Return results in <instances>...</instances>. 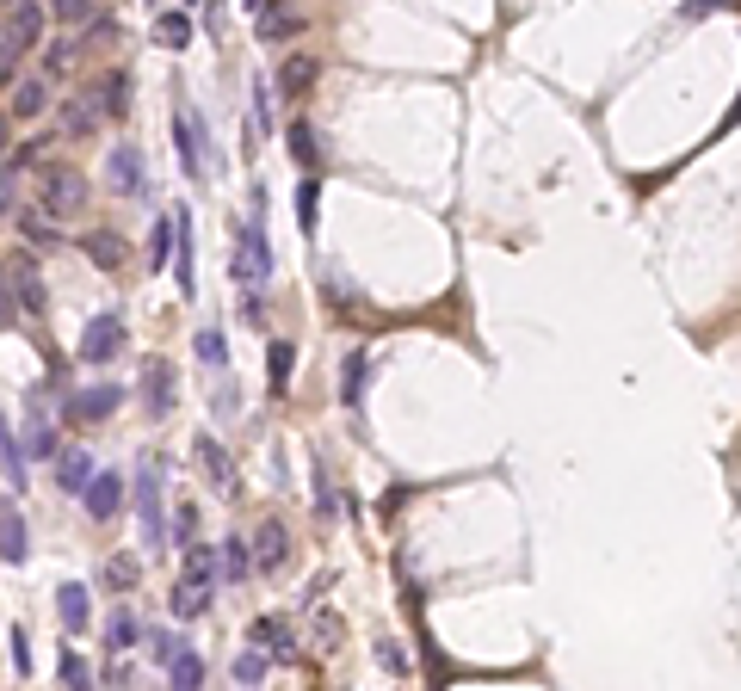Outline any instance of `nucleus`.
<instances>
[{"instance_id": "1", "label": "nucleus", "mask_w": 741, "mask_h": 691, "mask_svg": "<svg viewBox=\"0 0 741 691\" xmlns=\"http://www.w3.org/2000/svg\"><path fill=\"white\" fill-rule=\"evenodd\" d=\"M217 574H223V556L210 543H186V568L173 574V617H204L210 599H217Z\"/></svg>"}, {"instance_id": "2", "label": "nucleus", "mask_w": 741, "mask_h": 691, "mask_svg": "<svg viewBox=\"0 0 741 691\" xmlns=\"http://www.w3.org/2000/svg\"><path fill=\"white\" fill-rule=\"evenodd\" d=\"M136 494V519H143V543H149V550H167V513H161V500H167V457L161 451H143V457H136V482H130Z\"/></svg>"}, {"instance_id": "3", "label": "nucleus", "mask_w": 741, "mask_h": 691, "mask_svg": "<svg viewBox=\"0 0 741 691\" xmlns=\"http://www.w3.org/2000/svg\"><path fill=\"white\" fill-rule=\"evenodd\" d=\"M229 278L247 290V297H260V284H272V241H266V223H260V216H247V229L235 235Z\"/></svg>"}, {"instance_id": "4", "label": "nucleus", "mask_w": 741, "mask_h": 691, "mask_svg": "<svg viewBox=\"0 0 741 691\" xmlns=\"http://www.w3.org/2000/svg\"><path fill=\"white\" fill-rule=\"evenodd\" d=\"M87 204V179L75 167H44V192H38V210H50L56 223L62 216H75Z\"/></svg>"}, {"instance_id": "5", "label": "nucleus", "mask_w": 741, "mask_h": 691, "mask_svg": "<svg viewBox=\"0 0 741 691\" xmlns=\"http://www.w3.org/2000/svg\"><path fill=\"white\" fill-rule=\"evenodd\" d=\"M105 179H112L118 198H143V192H149L143 149H136V142H112V155H105Z\"/></svg>"}, {"instance_id": "6", "label": "nucleus", "mask_w": 741, "mask_h": 691, "mask_svg": "<svg viewBox=\"0 0 741 691\" xmlns=\"http://www.w3.org/2000/svg\"><path fill=\"white\" fill-rule=\"evenodd\" d=\"M173 284L180 297H198V241H192V210H173Z\"/></svg>"}, {"instance_id": "7", "label": "nucleus", "mask_w": 741, "mask_h": 691, "mask_svg": "<svg viewBox=\"0 0 741 691\" xmlns=\"http://www.w3.org/2000/svg\"><path fill=\"white\" fill-rule=\"evenodd\" d=\"M87 365H105V358H118L124 352V315L118 309H105V315H93L87 321V334H81V346H75Z\"/></svg>"}, {"instance_id": "8", "label": "nucleus", "mask_w": 741, "mask_h": 691, "mask_svg": "<svg viewBox=\"0 0 741 691\" xmlns=\"http://www.w3.org/2000/svg\"><path fill=\"white\" fill-rule=\"evenodd\" d=\"M173 155H180L186 179H204V124L192 118V105H173Z\"/></svg>"}, {"instance_id": "9", "label": "nucleus", "mask_w": 741, "mask_h": 691, "mask_svg": "<svg viewBox=\"0 0 741 691\" xmlns=\"http://www.w3.org/2000/svg\"><path fill=\"white\" fill-rule=\"evenodd\" d=\"M254 31H260V44H291V38H303V31H309V19L297 7H285V0H260Z\"/></svg>"}, {"instance_id": "10", "label": "nucleus", "mask_w": 741, "mask_h": 691, "mask_svg": "<svg viewBox=\"0 0 741 691\" xmlns=\"http://www.w3.org/2000/svg\"><path fill=\"white\" fill-rule=\"evenodd\" d=\"M81 506H87V519H99V525L118 519V513H124V476H118V469H93Z\"/></svg>"}, {"instance_id": "11", "label": "nucleus", "mask_w": 741, "mask_h": 691, "mask_svg": "<svg viewBox=\"0 0 741 691\" xmlns=\"http://www.w3.org/2000/svg\"><path fill=\"white\" fill-rule=\"evenodd\" d=\"M247 543H254V574H278V568H291V531L278 525V519H266Z\"/></svg>"}, {"instance_id": "12", "label": "nucleus", "mask_w": 741, "mask_h": 691, "mask_svg": "<svg viewBox=\"0 0 741 691\" xmlns=\"http://www.w3.org/2000/svg\"><path fill=\"white\" fill-rule=\"evenodd\" d=\"M143 402H149V414H155V420H167V414H173V365H167L161 352H149V358H143Z\"/></svg>"}, {"instance_id": "13", "label": "nucleus", "mask_w": 741, "mask_h": 691, "mask_svg": "<svg viewBox=\"0 0 741 691\" xmlns=\"http://www.w3.org/2000/svg\"><path fill=\"white\" fill-rule=\"evenodd\" d=\"M315 81H322V62H315L309 50H297V56L278 62V93H285V99H309Z\"/></svg>"}, {"instance_id": "14", "label": "nucleus", "mask_w": 741, "mask_h": 691, "mask_svg": "<svg viewBox=\"0 0 741 691\" xmlns=\"http://www.w3.org/2000/svg\"><path fill=\"white\" fill-rule=\"evenodd\" d=\"M198 469H204V482L217 488V494H241V476H235V463L217 439H198Z\"/></svg>"}, {"instance_id": "15", "label": "nucleus", "mask_w": 741, "mask_h": 691, "mask_svg": "<svg viewBox=\"0 0 741 691\" xmlns=\"http://www.w3.org/2000/svg\"><path fill=\"white\" fill-rule=\"evenodd\" d=\"M56 617H62V630H68V636H81V630L93 624V593L81 587V580L56 587Z\"/></svg>"}, {"instance_id": "16", "label": "nucleus", "mask_w": 741, "mask_h": 691, "mask_svg": "<svg viewBox=\"0 0 741 691\" xmlns=\"http://www.w3.org/2000/svg\"><path fill=\"white\" fill-rule=\"evenodd\" d=\"M247 636H254V648H266L272 661H297V630L285 624V617H260Z\"/></svg>"}, {"instance_id": "17", "label": "nucleus", "mask_w": 741, "mask_h": 691, "mask_svg": "<svg viewBox=\"0 0 741 691\" xmlns=\"http://www.w3.org/2000/svg\"><path fill=\"white\" fill-rule=\"evenodd\" d=\"M7 112H13V118H44V112H50V75H25V81H13Z\"/></svg>"}, {"instance_id": "18", "label": "nucleus", "mask_w": 741, "mask_h": 691, "mask_svg": "<svg viewBox=\"0 0 741 691\" xmlns=\"http://www.w3.org/2000/svg\"><path fill=\"white\" fill-rule=\"evenodd\" d=\"M118 402H124L118 383H93V389H81V395H68V414H75V420H105Z\"/></svg>"}, {"instance_id": "19", "label": "nucleus", "mask_w": 741, "mask_h": 691, "mask_svg": "<svg viewBox=\"0 0 741 691\" xmlns=\"http://www.w3.org/2000/svg\"><path fill=\"white\" fill-rule=\"evenodd\" d=\"M44 19H50V7H38V0H13V19H7L13 44H19V50H31V44L44 38Z\"/></svg>"}, {"instance_id": "20", "label": "nucleus", "mask_w": 741, "mask_h": 691, "mask_svg": "<svg viewBox=\"0 0 741 691\" xmlns=\"http://www.w3.org/2000/svg\"><path fill=\"white\" fill-rule=\"evenodd\" d=\"M87 482H93V457H87V451H56V488L81 500Z\"/></svg>"}, {"instance_id": "21", "label": "nucleus", "mask_w": 741, "mask_h": 691, "mask_svg": "<svg viewBox=\"0 0 741 691\" xmlns=\"http://www.w3.org/2000/svg\"><path fill=\"white\" fill-rule=\"evenodd\" d=\"M291 371H297V346L291 340H266V383H272V395H291Z\"/></svg>"}, {"instance_id": "22", "label": "nucleus", "mask_w": 741, "mask_h": 691, "mask_svg": "<svg viewBox=\"0 0 741 691\" xmlns=\"http://www.w3.org/2000/svg\"><path fill=\"white\" fill-rule=\"evenodd\" d=\"M7 278H13V303L25 309V315H44V278H38V266H7Z\"/></svg>"}, {"instance_id": "23", "label": "nucleus", "mask_w": 741, "mask_h": 691, "mask_svg": "<svg viewBox=\"0 0 741 691\" xmlns=\"http://www.w3.org/2000/svg\"><path fill=\"white\" fill-rule=\"evenodd\" d=\"M365 371H371V352H365V346H352V352H346V365H340V402H346V408H359V402H365Z\"/></svg>"}, {"instance_id": "24", "label": "nucleus", "mask_w": 741, "mask_h": 691, "mask_svg": "<svg viewBox=\"0 0 741 691\" xmlns=\"http://www.w3.org/2000/svg\"><path fill=\"white\" fill-rule=\"evenodd\" d=\"M25 451L31 457H56L62 445H56V426H50V414H44V395H31V426H25Z\"/></svg>"}, {"instance_id": "25", "label": "nucleus", "mask_w": 741, "mask_h": 691, "mask_svg": "<svg viewBox=\"0 0 741 691\" xmlns=\"http://www.w3.org/2000/svg\"><path fill=\"white\" fill-rule=\"evenodd\" d=\"M99 580H105V587H112V593L124 599L130 587H143V562H136V556H105V568H99Z\"/></svg>"}, {"instance_id": "26", "label": "nucleus", "mask_w": 741, "mask_h": 691, "mask_svg": "<svg viewBox=\"0 0 741 691\" xmlns=\"http://www.w3.org/2000/svg\"><path fill=\"white\" fill-rule=\"evenodd\" d=\"M155 44L180 56L192 44V13H155Z\"/></svg>"}, {"instance_id": "27", "label": "nucleus", "mask_w": 741, "mask_h": 691, "mask_svg": "<svg viewBox=\"0 0 741 691\" xmlns=\"http://www.w3.org/2000/svg\"><path fill=\"white\" fill-rule=\"evenodd\" d=\"M93 99H99V118H124L130 112V75H105L93 87Z\"/></svg>"}, {"instance_id": "28", "label": "nucleus", "mask_w": 741, "mask_h": 691, "mask_svg": "<svg viewBox=\"0 0 741 691\" xmlns=\"http://www.w3.org/2000/svg\"><path fill=\"white\" fill-rule=\"evenodd\" d=\"M223 574H229V587H247V580H254V550H247V537H223Z\"/></svg>"}, {"instance_id": "29", "label": "nucleus", "mask_w": 741, "mask_h": 691, "mask_svg": "<svg viewBox=\"0 0 741 691\" xmlns=\"http://www.w3.org/2000/svg\"><path fill=\"white\" fill-rule=\"evenodd\" d=\"M19 229H25V241H38V247H62V229H56V216L50 210H19Z\"/></svg>"}, {"instance_id": "30", "label": "nucleus", "mask_w": 741, "mask_h": 691, "mask_svg": "<svg viewBox=\"0 0 741 691\" xmlns=\"http://www.w3.org/2000/svg\"><path fill=\"white\" fill-rule=\"evenodd\" d=\"M99 130V99H68V112H62V136H93Z\"/></svg>"}, {"instance_id": "31", "label": "nucleus", "mask_w": 741, "mask_h": 691, "mask_svg": "<svg viewBox=\"0 0 741 691\" xmlns=\"http://www.w3.org/2000/svg\"><path fill=\"white\" fill-rule=\"evenodd\" d=\"M44 7H50V19L68 25V31H81V25L99 19V0H44Z\"/></svg>"}, {"instance_id": "32", "label": "nucleus", "mask_w": 741, "mask_h": 691, "mask_svg": "<svg viewBox=\"0 0 741 691\" xmlns=\"http://www.w3.org/2000/svg\"><path fill=\"white\" fill-rule=\"evenodd\" d=\"M167 679H173V685H186V691H192V685H204V661H198V654H192L186 642L167 654Z\"/></svg>"}, {"instance_id": "33", "label": "nucleus", "mask_w": 741, "mask_h": 691, "mask_svg": "<svg viewBox=\"0 0 741 691\" xmlns=\"http://www.w3.org/2000/svg\"><path fill=\"white\" fill-rule=\"evenodd\" d=\"M0 469H7V482H13V488H25V451H19V439H13L7 414H0Z\"/></svg>"}, {"instance_id": "34", "label": "nucleus", "mask_w": 741, "mask_h": 691, "mask_svg": "<svg viewBox=\"0 0 741 691\" xmlns=\"http://www.w3.org/2000/svg\"><path fill=\"white\" fill-rule=\"evenodd\" d=\"M87 260H93V266H105V272H118V266H124L118 235H112V229H93V235H87Z\"/></svg>"}, {"instance_id": "35", "label": "nucleus", "mask_w": 741, "mask_h": 691, "mask_svg": "<svg viewBox=\"0 0 741 691\" xmlns=\"http://www.w3.org/2000/svg\"><path fill=\"white\" fill-rule=\"evenodd\" d=\"M31 556V537H25V525L7 513V519H0V562H25Z\"/></svg>"}, {"instance_id": "36", "label": "nucleus", "mask_w": 741, "mask_h": 691, "mask_svg": "<svg viewBox=\"0 0 741 691\" xmlns=\"http://www.w3.org/2000/svg\"><path fill=\"white\" fill-rule=\"evenodd\" d=\"M130 642H143V624L130 611H112L105 617V648H130Z\"/></svg>"}, {"instance_id": "37", "label": "nucleus", "mask_w": 741, "mask_h": 691, "mask_svg": "<svg viewBox=\"0 0 741 691\" xmlns=\"http://www.w3.org/2000/svg\"><path fill=\"white\" fill-rule=\"evenodd\" d=\"M75 56H81V44L75 38H56L50 50H44V75L56 81V75H68V68H75Z\"/></svg>"}, {"instance_id": "38", "label": "nucleus", "mask_w": 741, "mask_h": 691, "mask_svg": "<svg viewBox=\"0 0 741 691\" xmlns=\"http://www.w3.org/2000/svg\"><path fill=\"white\" fill-rule=\"evenodd\" d=\"M198 358H204V365H229V340H223V327H198Z\"/></svg>"}, {"instance_id": "39", "label": "nucleus", "mask_w": 741, "mask_h": 691, "mask_svg": "<svg viewBox=\"0 0 741 691\" xmlns=\"http://www.w3.org/2000/svg\"><path fill=\"white\" fill-rule=\"evenodd\" d=\"M291 155H297V167H315V155H322V149H315V130L303 118L291 124Z\"/></svg>"}, {"instance_id": "40", "label": "nucleus", "mask_w": 741, "mask_h": 691, "mask_svg": "<svg viewBox=\"0 0 741 691\" xmlns=\"http://www.w3.org/2000/svg\"><path fill=\"white\" fill-rule=\"evenodd\" d=\"M56 673H62V685H87V679H93V667L81 661V654H75V648H62V661H56Z\"/></svg>"}, {"instance_id": "41", "label": "nucleus", "mask_w": 741, "mask_h": 691, "mask_svg": "<svg viewBox=\"0 0 741 691\" xmlns=\"http://www.w3.org/2000/svg\"><path fill=\"white\" fill-rule=\"evenodd\" d=\"M315 192H322L315 179H303V186H297V223H303V235H315Z\"/></svg>"}, {"instance_id": "42", "label": "nucleus", "mask_w": 741, "mask_h": 691, "mask_svg": "<svg viewBox=\"0 0 741 691\" xmlns=\"http://www.w3.org/2000/svg\"><path fill=\"white\" fill-rule=\"evenodd\" d=\"M334 506H340V494H334V482L322 476V463H315V513H322V519H334Z\"/></svg>"}, {"instance_id": "43", "label": "nucleus", "mask_w": 741, "mask_h": 691, "mask_svg": "<svg viewBox=\"0 0 741 691\" xmlns=\"http://www.w3.org/2000/svg\"><path fill=\"white\" fill-rule=\"evenodd\" d=\"M167 241H173V216H161L149 235V266H167Z\"/></svg>"}, {"instance_id": "44", "label": "nucleus", "mask_w": 741, "mask_h": 691, "mask_svg": "<svg viewBox=\"0 0 741 691\" xmlns=\"http://www.w3.org/2000/svg\"><path fill=\"white\" fill-rule=\"evenodd\" d=\"M13 204H19V155L0 167V210H13Z\"/></svg>"}, {"instance_id": "45", "label": "nucleus", "mask_w": 741, "mask_h": 691, "mask_svg": "<svg viewBox=\"0 0 741 691\" xmlns=\"http://www.w3.org/2000/svg\"><path fill=\"white\" fill-rule=\"evenodd\" d=\"M235 679H241V685H260V679H266V648H260V654H241V661H235Z\"/></svg>"}, {"instance_id": "46", "label": "nucleus", "mask_w": 741, "mask_h": 691, "mask_svg": "<svg viewBox=\"0 0 741 691\" xmlns=\"http://www.w3.org/2000/svg\"><path fill=\"white\" fill-rule=\"evenodd\" d=\"M315 636H322V648H340V636H346V624H340V617H334V611H322V617H315Z\"/></svg>"}, {"instance_id": "47", "label": "nucleus", "mask_w": 741, "mask_h": 691, "mask_svg": "<svg viewBox=\"0 0 741 691\" xmlns=\"http://www.w3.org/2000/svg\"><path fill=\"white\" fill-rule=\"evenodd\" d=\"M192 531H198V506H180L173 513V543H192Z\"/></svg>"}, {"instance_id": "48", "label": "nucleus", "mask_w": 741, "mask_h": 691, "mask_svg": "<svg viewBox=\"0 0 741 691\" xmlns=\"http://www.w3.org/2000/svg\"><path fill=\"white\" fill-rule=\"evenodd\" d=\"M13 667L31 673V636H25V630H13Z\"/></svg>"}, {"instance_id": "49", "label": "nucleus", "mask_w": 741, "mask_h": 691, "mask_svg": "<svg viewBox=\"0 0 741 691\" xmlns=\"http://www.w3.org/2000/svg\"><path fill=\"white\" fill-rule=\"evenodd\" d=\"M377 661L390 667V673H408V661H402V648H396V642H377Z\"/></svg>"}, {"instance_id": "50", "label": "nucleus", "mask_w": 741, "mask_h": 691, "mask_svg": "<svg viewBox=\"0 0 741 691\" xmlns=\"http://www.w3.org/2000/svg\"><path fill=\"white\" fill-rule=\"evenodd\" d=\"M210 408H217V414H235V408H241V402H235V383H223L217 395H210Z\"/></svg>"}, {"instance_id": "51", "label": "nucleus", "mask_w": 741, "mask_h": 691, "mask_svg": "<svg viewBox=\"0 0 741 691\" xmlns=\"http://www.w3.org/2000/svg\"><path fill=\"white\" fill-rule=\"evenodd\" d=\"M149 648H155V661L167 667V654H173V648H180V636H167V630H155V642H149Z\"/></svg>"}, {"instance_id": "52", "label": "nucleus", "mask_w": 741, "mask_h": 691, "mask_svg": "<svg viewBox=\"0 0 741 691\" xmlns=\"http://www.w3.org/2000/svg\"><path fill=\"white\" fill-rule=\"evenodd\" d=\"M87 44H112V19H93L87 25Z\"/></svg>"}, {"instance_id": "53", "label": "nucleus", "mask_w": 741, "mask_h": 691, "mask_svg": "<svg viewBox=\"0 0 741 691\" xmlns=\"http://www.w3.org/2000/svg\"><path fill=\"white\" fill-rule=\"evenodd\" d=\"M328 587H334V574H315V580H309V587H303V599H309V605H315V599H322V593H328Z\"/></svg>"}, {"instance_id": "54", "label": "nucleus", "mask_w": 741, "mask_h": 691, "mask_svg": "<svg viewBox=\"0 0 741 691\" xmlns=\"http://www.w3.org/2000/svg\"><path fill=\"white\" fill-rule=\"evenodd\" d=\"M254 112H260V124H272V105H266V81H254Z\"/></svg>"}, {"instance_id": "55", "label": "nucleus", "mask_w": 741, "mask_h": 691, "mask_svg": "<svg viewBox=\"0 0 741 691\" xmlns=\"http://www.w3.org/2000/svg\"><path fill=\"white\" fill-rule=\"evenodd\" d=\"M711 7H729V0H692L686 13H711Z\"/></svg>"}, {"instance_id": "56", "label": "nucleus", "mask_w": 741, "mask_h": 691, "mask_svg": "<svg viewBox=\"0 0 741 691\" xmlns=\"http://www.w3.org/2000/svg\"><path fill=\"white\" fill-rule=\"evenodd\" d=\"M0 161H7V112H0Z\"/></svg>"}]
</instances>
